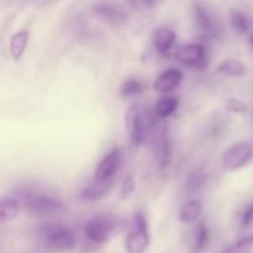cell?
<instances>
[{"label": "cell", "instance_id": "obj_1", "mask_svg": "<svg viewBox=\"0 0 253 253\" xmlns=\"http://www.w3.org/2000/svg\"><path fill=\"white\" fill-rule=\"evenodd\" d=\"M119 221L111 215L100 214L91 217L86 222L84 231H85L86 237L94 244L103 245L106 244L111 237L118 231Z\"/></svg>", "mask_w": 253, "mask_h": 253}, {"label": "cell", "instance_id": "obj_2", "mask_svg": "<svg viewBox=\"0 0 253 253\" xmlns=\"http://www.w3.org/2000/svg\"><path fill=\"white\" fill-rule=\"evenodd\" d=\"M150 245L147 220L143 212H136L128 226L126 237V251L127 253H145Z\"/></svg>", "mask_w": 253, "mask_h": 253}, {"label": "cell", "instance_id": "obj_3", "mask_svg": "<svg viewBox=\"0 0 253 253\" xmlns=\"http://www.w3.org/2000/svg\"><path fill=\"white\" fill-rule=\"evenodd\" d=\"M24 207L32 216H53L64 212L61 202L43 194H26L22 197Z\"/></svg>", "mask_w": 253, "mask_h": 253}, {"label": "cell", "instance_id": "obj_4", "mask_svg": "<svg viewBox=\"0 0 253 253\" xmlns=\"http://www.w3.org/2000/svg\"><path fill=\"white\" fill-rule=\"evenodd\" d=\"M148 127L152 130V150L155 160L161 167H167L172 161V145L168 137L167 130L163 126H160L155 118H151Z\"/></svg>", "mask_w": 253, "mask_h": 253}, {"label": "cell", "instance_id": "obj_5", "mask_svg": "<svg viewBox=\"0 0 253 253\" xmlns=\"http://www.w3.org/2000/svg\"><path fill=\"white\" fill-rule=\"evenodd\" d=\"M174 57L182 64L192 67L197 71H204L209 63L207 48L200 43H188L179 47Z\"/></svg>", "mask_w": 253, "mask_h": 253}, {"label": "cell", "instance_id": "obj_6", "mask_svg": "<svg viewBox=\"0 0 253 253\" xmlns=\"http://www.w3.org/2000/svg\"><path fill=\"white\" fill-rule=\"evenodd\" d=\"M253 157V148L249 143H237L230 147L222 156V167L227 172L241 169Z\"/></svg>", "mask_w": 253, "mask_h": 253}, {"label": "cell", "instance_id": "obj_7", "mask_svg": "<svg viewBox=\"0 0 253 253\" xmlns=\"http://www.w3.org/2000/svg\"><path fill=\"white\" fill-rule=\"evenodd\" d=\"M47 245L56 252H69L77 245L74 232L64 227H51L47 232Z\"/></svg>", "mask_w": 253, "mask_h": 253}, {"label": "cell", "instance_id": "obj_8", "mask_svg": "<svg viewBox=\"0 0 253 253\" xmlns=\"http://www.w3.org/2000/svg\"><path fill=\"white\" fill-rule=\"evenodd\" d=\"M125 126L128 133L131 143L138 147L143 142V121L141 118V111L137 105H132L127 109L125 114Z\"/></svg>", "mask_w": 253, "mask_h": 253}, {"label": "cell", "instance_id": "obj_9", "mask_svg": "<svg viewBox=\"0 0 253 253\" xmlns=\"http://www.w3.org/2000/svg\"><path fill=\"white\" fill-rule=\"evenodd\" d=\"M121 165V150L114 148L99 162L94 170L95 180H110L115 175Z\"/></svg>", "mask_w": 253, "mask_h": 253}, {"label": "cell", "instance_id": "obj_10", "mask_svg": "<svg viewBox=\"0 0 253 253\" xmlns=\"http://www.w3.org/2000/svg\"><path fill=\"white\" fill-rule=\"evenodd\" d=\"M153 46L158 51L161 56L168 57L170 56L173 47H174L175 41H177V35L169 27H158L155 32H153Z\"/></svg>", "mask_w": 253, "mask_h": 253}, {"label": "cell", "instance_id": "obj_11", "mask_svg": "<svg viewBox=\"0 0 253 253\" xmlns=\"http://www.w3.org/2000/svg\"><path fill=\"white\" fill-rule=\"evenodd\" d=\"M194 17L197 26L203 36H215L217 32L216 21L212 15L205 6L200 5L199 2L194 5Z\"/></svg>", "mask_w": 253, "mask_h": 253}, {"label": "cell", "instance_id": "obj_12", "mask_svg": "<svg viewBox=\"0 0 253 253\" xmlns=\"http://www.w3.org/2000/svg\"><path fill=\"white\" fill-rule=\"evenodd\" d=\"M183 74L179 69L170 68L158 76L155 82V90L160 94H168L182 83Z\"/></svg>", "mask_w": 253, "mask_h": 253}, {"label": "cell", "instance_id": "obj_13", "mask_svg": "<svg viewBox=\"0 0 253 253\" xmlns=\"http://www.w3.org/2000/svg\"><path fill=\"white\" fill-rule=\"evenodd\" d=\"M94 12L100 19H103L104 21H108L110 24L121 25L126 21L125 12L114 4H108V2L105 4V2H103V4L95 5L94 6Z\"/></svg>", "mask_w": 253, "mask_h": 253}, {"label": "cell", "instance_id": "obj_14", "mask_svg": "<svg viewBox=\"0 0 253 253\" xmlns=\"http://www.w3.org/2000/svg\"><path fill=\"white\" fill-rule=\"evenodd\" d=\"M111 189V179L110 180H95L91 182L88 187L83 189L81 193V198L84 202H95L105 197Z\"/></svg>", "mask_w": 253, "mask_h": 253}, {"label": "cell", "instance_id": "obj_15", "mask_svg": "<svg viewBox=\"0 0 253 253\" xmlns=\"http://www.w3.org/2000/svg\"><path fill=\"white\" fill-rule=\"evenodd\" d=\"M29 37L30 34L27 30H21V31L16 32L11 37V41H10V53H11L12 59L15 62H19L21 59L22 54L26 51L27 43H29Z\"/></svg>", "mask_w": 253, "mask_h": 253}, {"label": "cell", "instance_id": "obj_16", "mask_svg": "<svg viewBox=\"0 0 253 253\" xmlns=\"http://www.w3.org/2000/svg\"><path fill=\"white\" fill-rule=\"evenodd\" d=\"M200 212H202V204L199 200H189L180 209L179 220L183 224H194L199 219Z\"/></svg>", "mask_w": 253, "mask_h": 253}, {"label": "cell", "instance_id": "obj_17", "mask_svg": "<svg viewBox=\"0 0 253 253\" xmlns=\"http://www.w3.org/2000/svg\"><path fill=\"white\" fill-rule=\"evenodd\" d=\"M179 100L174 96H167L162 98L156 103L155 105V114L161 119H166L168 116L173 115L177 111Z\"/></svg>", "mask_w": 253, "mask_h": 253}, {"label": "cell", "instance_id": "obj_18", "mask_svg": "<svg viewBox=\"0 0 253 253\" xmlns=\"http://www.w3.org/2000/svg\"><path fill=\"white\" fill-rule=\"evenodd\" d=\"M20 210V205L17 200L7 198L0 199V225L9 222L17 216Z\"/></svg>", "mask_w": 253, "mask_h": 253}, {"label": "cell", "instance_id": "obj_19", "mask_svg": "<svg viewBox=\"0 0 253 253\" xmlns=\"http://www.w3.org/2000/svg\"><path fill=\"white\" fill-rule=\"evenodd\" d=\"M217 72L220 74H224V76L240 78V77H244L245 73H246V67L240 61H236V59H226V61L219 64Z\"/></svg>", "mask_w": 253, "mask_h": 253}, {"label": "cell", "instance_id": "obj_20", "mask_svg": "<svg viewBox=\"0 0 253 253\" xmlns=\"http://www.w3.org/2000/svg\"><path fill=\"white\" fill-rule=\"evenodd\" d=\"M208 241H209V232H208L207 226L200 222L193 231V246L195 251L202 252L207 247Z\"/></svg>", "mask_w": 253, "mask_h": 253}, {"label": "cell", "instance_id": "obj_21", "mask_svg": "<svg viewBox=\"0 0 253 253\" xmlns=\"http://www.w3.org/2000/svg\"><path fill=\"white\" fill-rule=\"evenodd\" d=\"M253 250V234L237 240L221 253H250Z\"/></svg>", "mask_w": 253, "mask_h": 253}, {"label": "cell", "instance_id": "obj_22", "mask_svg": "<svg viewBox=\"0 0 253 253\" xmlns=\"http://www.w3.org/2000/svg\"><path fill=\"white\" fill-rule=\"evenodd\" d=\"M205 179H207V175L203 172L202 169H195L190 173L189 178L187 180V190L188 193L193 194V193H197L200 188L204 185Z\"/></svg>", "mask_w": 253, "mask_h": 253}, {"label": "cell", "instance_id": "obj_23", "mask_svg": "<svg viewBox=\"0 0 253 253\" xmlns=\"http://www.w3.org/2000/svg\"><path fill=\"white\" fill-rule=\"evenodd\" d=\"M145 90V86L137 79H128L121 86V94L124 96H135L140 95Z\"/></svg>", "mask_w": 253, "mask_h": 253}, {"label": "cell", "instance_id": "obj_24", "mask_svg": "<svg viewBox=\"0 0 253 253\" xmlns=\"http://www.w3.org/2000/svg\"><path fill=\"white\" fill-rule=\"evenodd\" d=\"M231 26L237 34L240 35H244L249 31V21H247L246 16H245L242 12L239 11H235L232 12L231 15Z\"/></svg>", "mask_w": 253, "mask_h": 253}, {"label": "cell", "instance_id": "obj_25", "mask_svg": "<svg viewBox=\"0 0 253 253\" xmlns=\"http://www.w3.org/2000/svg\"><path fill=\"white\" fill-rule=\"evenodd\" d=\"M133 192H135V180L131 175H128L123 180V184L120 187V198L123 200L128 199L133 194Z\"/></svg>", "mask_w": 253, "mask_h": 253}, {"label": "cell", "instance_id": "obj_26", "mask_svg": "<svg viewBox=\"0 0 253 253\" xmlns=\"http://www.w3.org/2000/svg\"><path fill=\"white\" fill-rule=\"evenodd\" d=\"M226 109L231 113L235 114H242V113H246L247 110V105L241 101L240 99L236 98H231L226 101Z\"/></svg>", "mask_w": 253, "mask_h": 253}, {"label": "cell", "instance_id": "obj_27", "mask_svg": "<svg viewBox=\"0 0 253 253\" xmlns=\"http://www.w3.org/2000/svg\"><path fill=\"white\" fill-rule=\"evenodd\" d=\"M253 224V203L250 204L249 207L246 208V210L242 214V219H241V226L244 229H247Z\"/></svg>", "mask_w": 253, "mask_h": 253}, {"label": "cell", "instance_id": "obj_28", "mask_svg": "<svg viewBox=\"0 0 253 253\" xmlns=\"http://www.w3.org/2000/svg\"><path fill=\"white\" fill-rule=\"evenodd\" d=\"M250 43H251V46H252V48H253V32L251 35H250Z\"/></svg>", "mask_w": 253, "mask_h": 253}, {"label": "cell", "instance_id": "obj_29", "mask_svg": "<svg viewBox=\"0 0 253 253\" xmlns=\"http://www.w3.org/2000/svg\"><path fill=\"white\" fill-rule=\"evenodd\" d=\"M132 1H136V0H132Z\"/></svg>", "mask_w": 253, "mask_h": 253}]
</instances>
